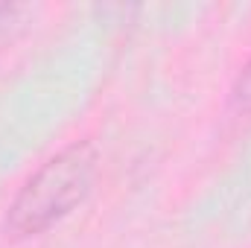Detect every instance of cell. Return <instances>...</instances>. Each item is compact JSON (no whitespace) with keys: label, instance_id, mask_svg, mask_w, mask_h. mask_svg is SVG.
I'll use <instances>...</instances> for the list:
<instances>
[{"label":"cell","instance_id":"6da1fadb","mask_svg":"<svg viewBox=\"0 0 251 248\" xmlns=\"http://www.w3.org/2000/svg\"><path fill=\"white\" fill-rule=\"evenodd\" d=\"M97 175V149L91 140H76L47 158L18 190L6 213V234L15 240L38 237L85 201Z\"/></svg>","mask_w":251,"mask_h":248},{"label":"cell","instance_id":"7a4b0ae2","mask_svg":"<svg viewBox=\"0 0 251 248\" xmlns=\"http://www.w3.org/2000/svg\"><path fill=\"white\" fill-rule=\"evenodd\" d=\"M231 108L240 117L251 114V59L243 64V70H240V76H237V82L231 88Z\"/></svg>","mask_w":251,"mask_h":248}]
</instances>
